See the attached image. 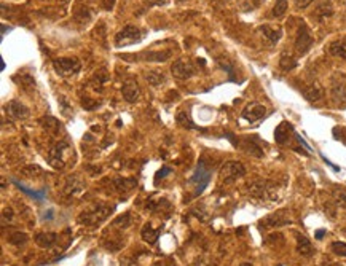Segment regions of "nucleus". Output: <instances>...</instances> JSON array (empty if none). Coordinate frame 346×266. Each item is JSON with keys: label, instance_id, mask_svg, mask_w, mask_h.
<instances>
[{"label": "nucleus", "instance_id": "obj_1", "mask_svg": "<svg viewBox=\"0 0 346 266\" xmlns=\"http://www.w3.org/2000/svg\"><path fill=\"white\" fill-rule=\"evenodd\" d=\"M48 163L54 169H64L70 163H74V150L67 142H57L54 147L50 148Z\"/></svg>", "mask_w": 346, "mask_h": 266}, {"label": "nucleus", "instance_id": "obj_2", "mask_svg": "<svg viewBox=\"0 0 346 266\" xmlns=\"http://www.w3.org/2000/svg\"><path fill=\"white\" fill-rule=\"evenodd\" d=\"M142 39H144L142 30L137 26L128 24V26H125L120 32H117V35H115V47H118V48L131 47L134 43H139Z\"/></svg>", "mask_w": 346, "mask_h": 266}, {"label": "nucleus", "instance_id": "obj_3", "mask_svg": "<svg viewBox=\"0 0 346 266\" xmlns=\"http://www.w3.org/2000/svg\"><path fill=\"white\" fill-rule=\"evenodd\" d=\"M53 67L57 75L69 78L81 71V62L77 58H57L53 61Z\"/></svg>", "mask_w": 346, "mask_h": 266}, {"label": "nucleus", "instance_id": "obj_4", "mask_svg": "<svg viewBox=\"0 0 346 266\" xmlns=\"http://www.w3.org/2000/svg\"><path fill=\"white\" fill-rule=\"evenodd\" d=\"M244 174H246V168H244V164L242 163H240V161H227L220 168L219 177H220V182L230 183V182H235V180L241 179Z\"/></svg>", "mask_w": 346, "mask_h": 266}, {"label": "nucleus", "instance_id": "obj_5", "mask_svg": "<svg viewBox=\"0 0 346 266\" xmlns=\"http://www.w3.org/2000/svg\"><path fill=\"white\" fill-rule=\"evenodd\" d=\"M171 73H172V77L177 80H188L196 73V67L190 59L179 58L177 61H174V64L171 66Z\"/></svg>", "mask_w": 346, "mask_h": 266}, {"label": "nucleus", "instance_id": "obj_6", "mask_svg": "<svg viewBox=\"0 0 346 266\" xmlns=\"http://www.w3.org/2000/svg\"><path fill=\"white\" fill-rule=\"evenodd\" d=\"M112 212V207L108 206H99L98 209H93V211H86L81 212L79 215V221L81 225H96L104 221Z\"/></svg>", "mask_w": 346, "mask_h": 266}, {"label": "nucleus", "instance_id": "obj_7", "mask_svg": "<svg viewBox=\"0 0 346 266\" xmlns=\"http://www.w3.org/2000/svg\"><path fill=\"white\" fill-rule=\"evenodd\" d=\"M313 45V37L310 34V29L306 27V24H300V29L297 32V39H295V49L298 54H305Z\"/></svg>", "mask_w": 346, "mask_h": 266}, {"label": "nucleus", "instance_id": "obj_8", "mask_svg": "<svg viewBox=\"0 0 346 266\" xmlns=\"http://www.w3.org/2000/svg\"><path fill=\"white\" fill-rule=\"evenodd\" d=\"M209 179H211V172H209V169L204 166V161H201L200 164H198V169L195 170V174L193 177H191V182L195 183V194H200L203 193V190L206 188V185L209 183Z\"/></svg>", "mask_w": 346, "mask_h": 266}, {"label": "nucleus", "instance_id": "obj_9", "mask_svg": "<svg viewBox=\"0 0 346 266\" xmlns=\"http://www.w3.org/2000/svg\"><path fill=\"white\" fill-rule=\"evenodd\" d=\"M265 115H266V107L259 104V102H252V104L246 105V109L241 113V117L251 123L259 121V120H262Z\"/></svg>", "mask_w": 346, "mask_h": 266}, {"label": "nucleus", "instance_id": "obj_10", "mask_svg": "<svg viewBox=\"0 0 346 266\" xmlns=\"http://www.w3.org/2000/svg\"><path fill=\"white\" fill-rule=\"evenodd\" d=\"M251 193L255 198H262V199H276L274 198V185L270 182H259V183H252L251 187Z\"/></svg>", "mask_w": 346, "mask_h": 266}, {"label": "nucleus", "instance_id": "obj_11", "mask_svg": "<svg viewBox=\"0 0 346 266\" xmlns=\"http://www.w3.org/2000/svg\"><path fill=\"white\" fill-rule=\"evenodd\" d=\"M332 94L337 102H346V77L342 73H337L332 80Z\"/></svg>", "mask_w": 346, "mask_h": 266}, {"label": "nucleus", "instance_id": "obj_12", "mask_svg": "<svg viewBox=\"0 0 346 266\" xmlns=\"http://www.w3.org/2000/svg\"><path fill=\"white\" fill-rule=\"evenodd\" d=\"M121 94H123V99L126 100V102L134 104V102H137L140 97V88L136 81L130 80L121 86Z\"/></svg>", "mask_w": 346, "mask_h": 266}, {"label": "nucleus", "instance_id": "obj_13", "mask_svg": "<svg viewBox=\"0 0 346 266\" xmlns=\"http://www.w3.org/2000/svg\"><path fill=\"white\" fill-rule=\"evenodd\" d=\"M292 131H293V128L289 124V121H281L279 126L276 128V131H274V141H276L278 144H281V145L287 144V141H289V137L292 134Z\"/></svg>", "mask_w": 346, "mask_h": 266}, {"label": "nucleus", "instance_id": "obj_14", "mask_svg": "<svg viewBox=\"0 0 346 266\" xmlns=\"http://www.w3.org/2000/svg\"><path fill=\"white\" fill-rule=\"evenodd\" d=\"M6 112L10 113L11 117H15L16 120H24L29 117V109L24 104L18 102V100H11L6 105Z\"/></svg>", "mask_w": 346, "mask_h": 266}, {"label": "nucleus", "instance_id": "obj_15", "mask_svg": "<svg viewBox=\"0 0 346 266\" xmlns=\"http://www.w3.org/2000/svg\"><path fill=\"white\" fill-rule=\"evenodd\" d=\"M259 32L264 34V37H266L270 43H276L279 42V39L283 37V29L279 26H271V24H265V26L259 27Z\"/></svg>", "mask_w": 346, "mask_h": 266}, {"label": "nucleus", "instance_id": "obj_16", "mask_svg": "<svg viewBox=\"0 0 346 266\" xmlns=\"http://www.w3.org/2000/svg\"><path fill=\"white\" fill-rule=\"evenodd\" d=\"M83 188H85V185H83V182L79 177H69L66 182V187H64V193L74 198V196H79L83 192Z\"/></svg>", "mask_w": 346, "mask_h": 266}, {"label": "nucleus", "instance_id": "obj_17", "mask_svg": "<svg viewBox=\"0 0 346 266\" xmlns=\"http://www.w3.org/2000/svg\"><path fill=\"white\" fill-rule=\"evenodd\" d=\"M297 250L300 255H303V257H311L313 253H315L311 241L302 233H297Z\"/></svg>", "mask_w": 346, "mask_h": 266}, {"label": "nucleus", "instance_id": "obj_18", "mask_svg": "<svg viewBox=\"0 0 346 266\" xmlns=\"http://www.w3.org/2000/svg\"><path fill=\"white\" fill-rule=\"evenodd\" d=\"M322 96H324V90H322V86L318 83L311 85L305 90V97L308 99L310 102H316V100L322 99Z\"/></svg>", "mask_w": 346, "mask_h": 266}, {"label": "nucleus", "instance_id": "obj_19", "mask_svg": "<svg viewBox=\"0 0 346 266\" xmlns=\"http://www.w3.org/2000/svg\"><path fill=\"white\" fill-rule=\"evenodd\" d=\"M140 236L145 241L147 244H155L158 241V236H160V230H155L150 223H147L144 228H142V233H140Z\"/></svg>", "mask_w": 346, "mask_h": 266}, {"label": "nucleus", "instance_id": "obj_20", "mask_svg": "<svg viewBox=\"0 0 346 266\" xmlns=\"http://www.w3.org/2000/svg\"><path fill=\"white\" fill-rule=\"evenodd\" d=\"M329 53L332 56H337V58H346V37L332 43L329 47Z\"/></svg>", "mask_w": 346, "mask_h": 266}, {"label": "nucleus", "instance_id": "obj_21", "mask_svg": "<svg viewBox=\"0 0 346 266\" xmlns=\"http://www.w3.org/2000/svg\"><path fill=\"white\" fill-rule=\"evenodd\" d=\"M262 223H264L265 226H281V225L291 223V220L284 217V214H274V215H270L268 218L262 220Z\"/></svg>", "mask_w": 346, "mask_h": 266}, {"label": "nucleus", "instance_id": "obj_22", "mask_svg": "<svg viewBox=\"0 0 346 266\" xmlns=\"http://www.w3.org/2000/svg\"><path fill=\"white\" fill-rule=\"evenodd\" d=\"M144 77H145V80L149 81L152 86H160V85H163L164 81H166L164 73L160 72V71H149V72H145Z\"/></svg>", "mask_w": 346, "mask_h": 266}, {"label": "nucleus", "instance_id": "obj_23", "mask_svg": "<svg viewBox=\"0 0 346 266\" xmlns=\"http://www.w3.org/2000/svg\"><path fill=\"white\" fill-rule=\"evenodd\" d=\"M57 236L54 233H40L35 236V242L42 247H51L54 242H56Z\"/></svg>", "mask_w": 346, "mask_h": 266}, {"label": "nucleus", "instance_id": "obj_24", "mask_svg": "<svg viewBox=\"0 0 346 266\" xmlns=\"http://www.w3.org/2000/svg\"><path fill=\"white\" fill-rule=\"evenodd\" d=\"M172 54V49H166V51H149L145 54V59L147 61H155V62H161L166 61Z\"/></svg>", "mask_w": 346, "mask_h": 266}, {"label": "nucleus", "instance_id": "obj_25", "mask_svg": "<svg viewBox=\"0 0 346 266\" xmlns=\"http://www.w3.org/2000/svg\"><path fill=\"white\" fill-rule=\"evenodd\" d=\"M287 7H289V2H287V0H276V2H274V7H273V16L281 18L287 11Z\"/></svg>", "mask_w": 346, "mask_h": 266}, {"label": "nucleus", "instance_id": "obj_26", "mask_svg": "<svg viewBox=\"0 0 346 266\" xmlns=\"http://www.w3.org/2000/svg\"><path fill=\"white\" fill-rule=\"evenodd\" d=\"M115 183H117V190H120V192H130V190H133L134 187H136V180H130V179H118V180H115Z\"/></svg>", "mask_w": 346, "mask_h": 266}, {"label": "nucleus", "instance_id": "obj_27", "mask_svg": "<svg viewBox=\"0 0 346 266\" xmlns=\"http://www.w3.org/2000/svg\"><path fill=\"white\" fill-rule=\"evenodd\" d=\"M42 124H43V128L47 129V131H51V132H56L57 129H59V121H57L56 118H43L42 120Z\"/></svg>", "mask_w": 346, "mask_h": 266}, {"label": "nucleus", "instance_id": "obj_28", "mask_svg": "<svg viewBox=\"0 0 346 266\" xmlns=\"http://www.w3.org/2000/svg\"><path fill=\"white\" fill-rule=\"evenodd\" d=\"M334 199L338 207H342L346 211V190H335L334 192Z\"/></svg>", "mask_w": 346, "mask_h": 266}, {"label": "nucleus", "instance_id": "obj_29", "mask_svg": "<svg viewBox=\"0 0 346 266\" xmlns=\"http://www.w3.org/2000/svg\"><path fill=\"white\" fill-rule=\"evenodd\" d=\"M330 249H332V252L335 253V255L346 257V242H342V241H335V242H332Z\"/></svg>", "mask_w": 346, "mask_h": 266}, {"label": "nucleus", "instance_id": "obj_30", "mask_svg": "<svg viewBox=\"0 0 346 266\" xmlns=\"http://www.w3.org/2000/svg\"><path fill=\"white\" fill-rule=\"evenodd\" d=\"M295 59L292 58V56H287V54H283V58L279 61V66L284 69V71H291V69L295 67Z\"/></svg>", "mask_w": 346, "mask_h": 266}, {"label": "nucleus", "instance_id": "obj_31", "mask_svg": "<svg viewBox=\"0 0 346 266\" xmlns=\"http://www.w3.org/2000/svg\"><path fill=\"white\" fill-rule=\"evenodd\" d=\"M177 121H179V124H181V126H184V128H195V124L191 123L190 117L185 112L179 113V115H177Z\"/></svg>", "mask_w": 346, "mask_h": 266}, {"label": "nucleus", "instance_id": "obj_32", "mask_svg": "<svg viewBox=\"0 0 346 266\" xmlns=\"http://www.w3.org/2000/svg\"><path fill=\"white\" fill-rule=\"evenodd\" d=\"M130 223H131V215L130 214L121 215L120 218H117L113 221V225L117 228H126V226H130Z\"/></svg>", "mask_w": 346, "mask_h": 266}, {"label": "nucleus", "instance_id": "obj_33", "mask_svg": "<svg viewBox=\"0 0 346 266\" xmlns=\"http://www.w3.org/2000/svg\"><path fill=\"white\" fill-rule=\"evenodd\" d=\"M26 239H27V236H26L24 233H16V234H13V236L10 238V242L11 244H23L26 242Z\"/></svg>", "mask_w": 346, "mask_h": 266}, {"label": "nucleus", "instance_id": "obj_34", "mask_svg": "<svg viewBox=\"0 0 346 266\" xmlns=\"http://www.w3.org/2000/svg\"><path fill=\"white\" fill-rule=\"evenodd\" d=\"M149 5H157V7H163V5H168L169 0H147Z\"/></svg>", "mask_w": 346, "mask_h": 266}, {"label": "nucleus", "instance_id": "obj_35", "mask_svg": "<svg viewBox=\"0 0 346 266\" xmlns=\"http://www.w3.org/2000/svg\"><path fill=\"white\" fill-rule=\"evenodd\" d=\"M311 2H313V0H295V3H297L298 8H306Z\"/></svg>", "mask_w": 346, "mask_h": 266}, {"label": "nucleus", "instance_id": "obj_36", "mask_svg": "<svg viewBox=\"0 0 346 266\" xmlns=\"http://www.w3.org/2000/svg\"><path fill=\"white\" fill-rule=\"evenodd\" d=\"M120 266H137V263L134 262L133 258H125V260H121V265Z\"/></svg>", "mask_w": 346, "mask_h": 266}, {"label": "nucleus", "instance_id": "obj_37", "mask_svg": "<svg viewBox=\"0 0 346 266\" xmlns=\"http://www.w3.org/2000/svg\"><path fill=\"white\" fill-rule=\"evenodd\" d=\"M324 233H325L324 230H321V231H318V233H316V238H318V239H322V234H324Z\"/></svg>", "mask_w": 346, "mask_h": 266}, {"label": "nucleus", "instance_id": "obj_38", "mask_svg": "<svg viewBox=\"0 0 346 266\" xmlns=\"http://www.w3.org/2000/svg\"><path fill=\"white\" fill-rule=\"evenodd\" d=\"M324 266H342V265H335V263H327V265H324Z\"/></svg>", "mask_w": 346, "mask_h": 266}, {"label": "nucleus", "instance_id": "obj_39", "mask_svg": "<svg viewBox=\"0 0 346 266\" xmlns=\"http://www.w3.org/2000/svg\"><path fill=\"white\" fill-rule=\"evenodd\" d=\"M240 266H254V265H251V263H241Z\"/></svg>", "mask_w": 346, "mask_h": 266}, {"label": "nucleus", "instance_id": "obj_40", "mask_svg": "<svg viewBox=\"0 0 346 266\" xmlns=\"http://www.w3.org/2000/svg\"><path fill=\"white\" fill-rule=\"evenodd\" d=\"M177 2H187V0H177Z\"/></svg>", "mask_w": 346, "mask_h": 266}]
</instances>
